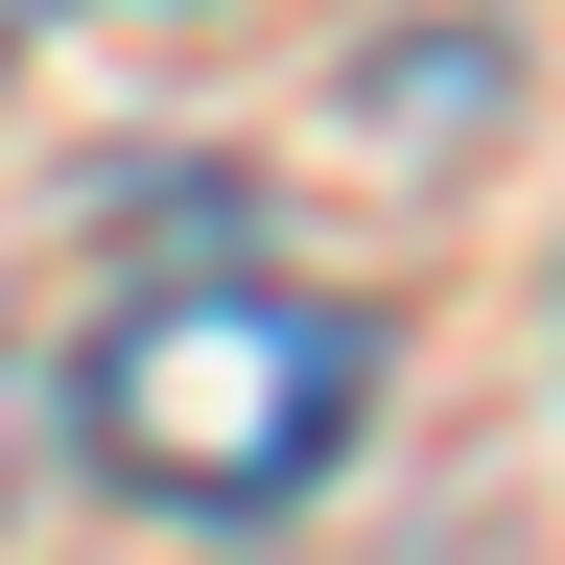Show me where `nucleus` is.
I'll return each instance as SVG.
<instances>
[{
    "mask_svg": "<svg viewBox=\"0 0 565 565\" xmlns=\"http://www.w3.org/2000/svg\"><path fill=\"white\" fill-rule=\"evenodd\" d=\"M377 424V330L330 282H259V259H189L71 353V448L166 519H307Z\"/></svg>",
    "mask_w": 565,
    "mask_h": 565,
    "instance_id": "1",
    "label": "nucleus"
}]
</instances>
